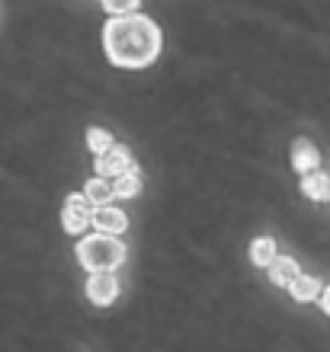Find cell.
Returning <instances> with one entry per match:
<instances>
[{
    "label": "cell",
    "instance_id": "obj_4",
    "mask_svg": "<svg viewBox=\"0 0 330 352\" xmlns=\"http://www.w3.org/2000/svg\"><path fill=\"white\" fill-rule=\"evenodd\" d=\"M93 170H96V176L119 179L122 173H132V170H138V167H135V160H132V151L125 148V144H112L106 154H100V157H96Z\"/></svg>",
    "mask_w": 330,
    "mask_h": 352
},
{
    "label": "cell",
    "instance_id": "obj_14",
    "mask_svg": "<svg viewBox=\"0 0 330 352\" xmlns=\"http://www.w3.org/2000/svg\"><path fill=\"white\" fill-rule=\"evenodd\" d=\"M116 141H112V135L106 129H100V125H93V129H87V148L100 157V154H106V151L112 148Z\"/></svg>",
    "mask_w": 330,
    "mask_h": 352
},
{
    "label": "cell",
    "instance_id": "obj_6",
    "mask_svg": "<svg viewBox=\"0 0 330 352\" xmlns=\"http://www.w3.org/2000/svg\"><path fill=\"white\" fill-rule=\"evenodd\" d=\"M93 228L103 234H125L129 231V214L116 208V205H100V208H93Z\"/></svg>",
    "mask_w": 330,
    "mask_h": 352
},
{
    "label": "cell",
    "instance_id": "obj_3",
    "mask_svg": "<svg viewBox=\"0 0 330 352\" xmlns=\"http://www.w3.org/2000/svg\"><path fill=\"white\" fill-rule=\"evenodd\" d=\"M93 224V205L83 192H71L65 199V208H61V228L71 237H83L87 228Z\"/></svg>",
    "mask_w": 330,
    "mask_h": 352
},
{
    "label": "cell",
    "instance_id": "obj_8",
    "mask_svg": "<svg viewBox=\"0 0 330 352\" xmlns=\"http://www.w3.org/2000/svg\"><path fill=\"white\" fill-rule=\"evenodd\" d=\"M83 195L90 199L93 208L112 205V199H116V186H112V179H106V176H93V179L83 183Z\"/></svg>",
    "mask_w": 330,
    "mask_h": 352
},
{
    "label": "cell",
    "instance_id": "obj_5",
    "mask_svg": "<svg viewBox=\"0 0 330 352\" xmlns=\"http://www.w3.org/2000/svg\"><path fill=\"white\" fill-rule=\"evenodd\" d=\"M119 292L122 285L116 278V272H90V278H87V298L96 307H110L119 298Z\"/></svg>",
    "mask_w": 330,
    "mask_h": 352
},
{
    "label": "cell",
    "instance_id": "obj_2",
    "mask_svg": "<svg viewBox=\"0 0 330 352\" xmlns=\"http://www.w3.org/2000/svg\"><path fill=\"white\" fill-rule=\"evenodd\" d=\"M74 253H77V263L87 272H116L129 256V247H125V241H119V234L96 231L83 234L77 247H74Z\"/></svg>",
    "mask_w": 330,
    "mask_h": 352
},
{
    "label": "cell",
    "instance_id": "obj_15",
    "mask_svg": "<svg viewBox=\"0 0 330 352\" xmlns=\"http://www.w3.org/2000/svg\"><path fill=\"white\" fill-rule=\"evenodd\" d=\"M100 3L110 16H129V13H135L141 7V0H100Z\"/></svg>",
    "mask_w": 330,
    "mask_h": 352
},
{
    "label": "cell",
    "instance_id": "obj_9",
    "mask_svg": "<svg viewBox=\"0 0 330 352\" xmlns=\"http://www.w3.org/2000/svg\"><path fill=\"white\" fill-rule=\"evenodd\" d=\"M298 276H302V266H298L292 256H276L273 266H269V278H273V285H279V288H289Z\"/></svg>",
    "mask_w": 330,
    "mask_h": 352
},
{
    "label": "cell",
    "instance_id": "obj_13",
    "mask_svg": "<svg viewBox=\"0 0 330 352\" xmlns=\"http://www.w3.org/2000/svg\"><path fill=\"white\" fill-rule=\"evenodd\" d=\"M112 186H116V199H135L141 192V176H138V170H132V173H122L119 179H112Z\"/></svg>",
    "mask_w": 330,
    "mask_h": 352
},
{
    "label": "cell",
    "instance_id": "obj_12",
    "mask_svg": "<svg viewBox=\"0 0 330 352\" xmlns=\"http://www.w3.org/2000/svg\"><path fill=\"white\" fill-rule=\"evenodd\" d=\"M321 292H324V285L321 282H318V278L314 276H298L292 282V285H289V295L295 298V301H314V298H321Z\"/></svg>",
    "mask_w": 330,
    "mask_h": 352
},
{
    "label": "cell",
    "instance_id": "obj_11",
    "mask_svg": "<svg viewBox=\"0 0 330 352\" xmlns=\"http://www.w3.org/2000/svg\"><path fill=\"white\" fill-rule=\"evenodd\" d=\"M276 256H279V253H276V241H273V237H266V234H263V237H254V241H250V263H254V266L269 269Z\"/></svg>",
    "mask_w": 330,
    "mask_h": 352
},
{
    "label": "cell",
    "instance_id": "obj_16",
    "mask_svg": "<svg viewBox=\"0 0 330 352\" xmlns=\"http://www.w3.org/2000/svg\"><path fill=\"white\" fill-rule=\"evenodd\" d=\"M321 307H324V314L330 317V285H327V288H324V292H321Z\"/></svg>",
    "mask_w": 330,
    "mask_h": 352
},
{
    "label": "cell",
    "instance_id": "obj_1",
    "mask_svg": "<svg viewBox=\"0 0 330 352\" xmlns=\"http://www.w3.org/2000/svg\"><path fill=\"white\" fill-rule=\"evenodd\" d=\"M161 26L145 13H129V16H112L103 26V48L116 67L125 71H141L154 65L161 55Z\"/></svg>",
    "mask_w": 330,
    "mask_h": 352
},
{
    "label": "cell",
    "instance_id": "obj_7",
    "mask_svg": "<svg viewBox=\"0 0 330 352\" xmlns=\"http://www.w3.org/2000/svg\"><path fill=\"white\" fill-rule=\"evenodd\" d=\"M321 164V154H318V148H314L308 138H295L292 144V167L295 173H314V170H321L318 167Z\"/></svg>",
    "mask_w": 330,
    "mask_h": 352
},
{
    "label": "cell",
    "instance_id": "obj_10",
    "mask_svg": "<svg viewBox=\"0 0 330 352\" xmlns=\"http://www.w3.org/2000/svg\"><path fill=\"white\" fill-rule=\"evenodd\" d=\"M302 192L305 199H314V202H327L330 199V176L314 170V173H305L302 176Z\"/></svg>",
    "mask_w": 330,
    "mask_h": 352
}]
</instances>
